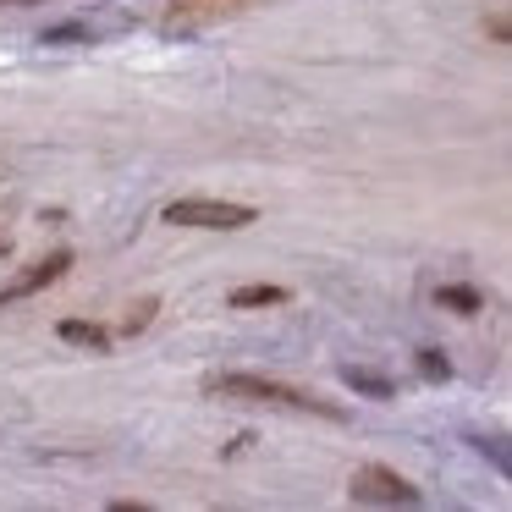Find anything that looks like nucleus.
<instances>
[{
	"label": "nucleus",
	"instance_id": "obj_2",
	"mask_svg": "<svg viewBox=\"0 0 512 512\" xmlns=\"http://www.w3.org/2000/svg\"><path fill=\"white\" fill-rule=\"evenodd\" d=\"M166 221L171 226H199V232H243V226H254V210H248V204H232V199H171Z\"/></svg>",
	"mask_w": 512,
	"mask_h": 512
},
{
	"label": "nucleus",
	"instance_id": "obj_6",
	"mask_svg": "<svg viewBox=\"0 0 512 512\" xmlns=\"http://www.w3.org/2000/svg\"><path fill=\"white\" fill-rule=\"evenodd\" d=\"M226 303H232V309H270V303H287V287H270V281H254V287H237Z\"/></svg>",
	"mask_w": 512,
	"mask_h": 512
},
{
	"label": "nucleus",
	"instance_id": "obj_3",
	"mask_svg": "<svg viewBox=\"0 0 512 512\" xmlns=\"http://www.w3.org/2000/svg\"><path fill=\"white\" fill-rule=\"evenodd\" d=\"M347 496L364 501V507H413V501H419V485H408L397 468L364 463V468H353V479H347Z\"/></svg>",
	"mask_w": 512,
	"mask_h": 512
},
{
	"label": "nucleus",
	"instance_id": "obj_12",
	"mask_svg": "<svg viewBox=\"0 0 512 512\" xmlns=\"http://www.w3.org/2000/svg\"><path fill=\"white\" fill-rule=\"evenodd\" d=\"M0 259H12V237H0Z\"/></svg>",
	"mask_w": 512,
	"mask_h": 512
},
{
	"label": "nucleus",
	"instance_id": "obj_13",
	"mask_svg": "<svg viewBox=\"0 0 512 512\" xmlns=\"http://www.w3.org/2000/svg\"><path fill=\"white\" fill-rule=\"evenodd\" d=\"M0 6H34V0H0Z\"/></svg>",
	"mask_w": 512,
	"mask_h": 512
},
{
	"label": "nucleus",
	"instance_id": "obj_4",
	"mask_svg": "<svg viewBox=\"0 0 512 512\" xmlns=\"http://www.w3.org/2000/svg\"><path fill=\"white\" fill-rule=\"evenodd\" d=\"M67 265H72V254H50L45 265H34V270H23V276L12 281V287L0 292V303H17V298H28V292H39V287H50V281H61L67 276Z\"/></svg>",
	"mask_w": 512,
	"mask_h": 512
},
{
	"label": "nucleus",
	"instance_id": "obj_9",
	"mask_svg": "<svg viewBox=\"0 0 512 512\" xmlns=\"http://www.w3.org/2000/svg\"><path fill=\"white\" fill-rule=\"evenodd\" d=\"M67 39H89L83 23H61V28H45V45H67Z\"/></svg>",
	"mask_w": 512,
	"mask_h": 512
},
{
	"label": "nucleus",
	"instance_id": "obj_7",
	"mask_svg": "<svg viewBox=\"0 0 512 512\" xmlns=\"http://www.w3.org/2000/svg\"><path fill=\"white\" fill-rule=\"evenodd\" d=\"M342 380H347L353 391H364V397H380V402L391 397V380H386V375H375V369H353V364H347V369H342Z\"/></svg>",
	"mask_w": 512,
	"mask_h": 512
},
{
	"label": "nucleus",
	"instance_id": "obj_5",
	"mask_svg": "<svg viewBox=\"0 0 512 512\" xmlns=\"http://www.w3.org/2000/svg\"><path fill=\"white\" fill-rule=\"evenodd\" d=\"M61 342L89 347V353H105V347H111V331H105V325H94V320H61Z\"/></svg>",
	"mask_w": 512,
	"mask_h": 512
},
{
	"label": "nucleus",
	"instance_id": "obj_10",
	"mask_svg": "<svg viewBox=\"0 0 512 512\" xmlns=\"http://www.w3.org/2000/svg\"><path fill=\"white\" fill-rule=\"evenodd\" d=\"M419 369H424L430 380H446V375H452V364H446L441 353H419Z\"/></svg>",
	"mask_w": 512,
	"mask_h": 512
},
{
	"label": "nucleus",
	"instance_id": "obj_11",
	"mask_svg": "<svg viewBox=\"0 0 512 512\" xmlns=\"http://www.w3.org/2000/svg\"><path fill=\"white\" fill-rule=\"evenodd\" d=\"M149 320H155V303H138V314H127V331H144Z\"/></svg>",
	"mask_w": 512,
	"mask_h": 512
},
{
	"label": "nucleus",
	"instance_id": "obj_8",
	"mask_svg": "<svg viewBox=\"0 0 512 512\" xmlns=\"http://www.w3.org/2000/svg\"><path fill=\"white\" fill-rule=\"evenodd\" d=\"M435 298H441L446 309H457V314H479V309H485V298H479L474 287H441Z\"/></svg>",
	"mask_w": 512,
	"mask_h": 512
},
{
	"label": "nucleus",
	"instance_id": "obj_1",
	"mask_svg": "<svg viewBox=\"0 0 512 512\" xmlns=\"http://www.w3.org/2000/svg\"><path fill=\"white\" fill-rule=\"evenodd\" d=\"M204 391H215V397L276 402V408H314V413H325V419H336V408H331V402H320V397H303V391L281 386V380H265V375H210V380H204Z\"/></svg>",
	"mask_w": 512,
	"mask_h": 512
}]
</instances>
